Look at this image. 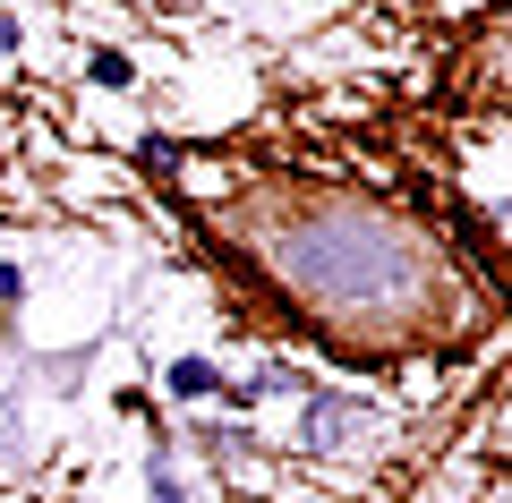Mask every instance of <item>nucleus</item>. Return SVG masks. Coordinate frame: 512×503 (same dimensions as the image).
<instances>
[{"label":"nucleus","instance_id":"f257e3e1","mask_svg":"<svg viewBox=\"0 0 512 503\" xmlns=\"http://www.w3.org/2000/svg\"><path fill=\"white\" fill-rule=\"evenodd\" d=\"M376 427H384V410H376L367 393H350V384H316V393H299V427H291V444L308 452V461H333V452L367 444Z\"/></svg>","mask_w":512,"mask_h":503},{"label":"nucleus","instance_id":"f03ea898","mask_svg":"<svg viewBox=\"0 0 512 503\" xmlns=\"http://www.w3.org/2000/svg\"><path fill=\"white\" fill-rule=\"evenodd\" d=\"M180 452H197L205 469H231V461H256L265 435H256L248 418H188V427H180Z\"/></svg>","mask_w":512,"mask_h":503},{"label":"nucleus","instance_id":"7ed1b4c3","mask_svg":"<svg viewBox=\"0 0 512 503\" xmlns=\"http://www.w3.org/2000/svg\"><path fill=\"white\" fill-rule=\"evenodd\" d=\"M188 452H180V427H154L146 435V478H137V486H146V503H197V478H188Z\"/></svg>","mask_w":512,"mask_h":503},{"label":"nucleus","instance_id":"20e7f679","mask_svg":"<svg viewBox=\"0 0 512 503\" xmlns=\"http://www.w3.org/2000/svg\"><path fill=\"white\" fill-rule=\"evenodd\" d=\"M222 384H231V376H222L214 350H171V367H163V401H171V410H205Z\"/></svg>","mask_w":512,"mask_h":503},{"label":"nucleus","instance_id":"39448f33","mask_svg":"<svg viewBox=\"0 0 512 503\" xmlns=\"http://www.w3.org/2000/svg\"><path fill=\"white\" fill-rule=\"evenodd\" d=\"M239 384H248V401H299V393H316V376L291 367V359H256V376H239Z\"/></svg>","mask_w":512,"mask_h":503},{"label":"nucleus","instance_id":"423d86ee","mask_svg":"<svg viewBox=\"0 0 512 503\" xmlns=\"http://www.w3.org/2000/svg\"><path fill=\"white\" fill-rule=\"evenodd\" d=\"M26 461V393H18V367H0V469Z\"/></svg>","mask_w":512,"mask_h":503},{"label":"nucleus","instance_id":"0eeeda50","mask_svg":"<svg viewBox=\"0 0 512 503\" xmlns=\"http://www.w3.org/2000/svg\"><path fill=\"white\" fill-rule=\"evenodd\" d=\"M128 154H137V171H154V180H180V171H188V145L171 137V128H137Z\"/></svg>","mask_w":512,"mask_h":503},{"label":"nucleus","instance_id":"6e6552de","mask_svg":"<svg viewBox=\"0 0 512 503\" xmlns=\"http://www.w3.org/2000/svg\"><path fill=\"white\" fill-rule=\"evenodd\" d=\"M86 86L94 94H128V86H137V60L111 52V43H94V52H86Z\"/></svg>","mask_w":512,"mask_h":503},{"label":"nucleus","instance_id":"1a4fd4ad","mask_svg":"<svg viewBox=\"0 0 512 503\" xmlns=\"http://www.w3.org/2000/svg\"><path fill=\"white\" fill-rule=\"evenodd\" d=\"M35 376L52 384V393H77V384L94 376V350H43V359H35Z\"/></svg>","mask_w":512,"mask_h":503},{"label":"nucleus","instance_id":"9d476101","mask_svg":"<svg viewBox=\"0 0 512 503\" xmlns=\"http://www.w3.org/2000/svg\"><path fill=\"white\" fill-rule=\"evenodd\" d=\"M18 307H26V265L0 256V324H18Z\"/></svg>","mask_w":512,"mask_h":503},{"label":"nucleus","instance_id":"9b49d317","mask_svg":"<svg viewBox=\"0 0 512 503\" xmlns=\"http://www.w3.org/2000/svg\"><path fill=\"white\" fill-rule=\"evenodd\" d=\"M26 52V18H18V9H0V60H18Z\"/></svg>","mask_w":512,"mask_h":503}]
</instances>
